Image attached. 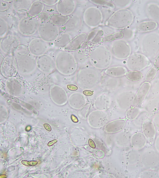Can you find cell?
Segmentation results:
<instances>
[{
  "label": "cell",
  "instance_id": "cell-30",
  "mask_svg": "<svg viewBox=\"0 0 159 178\" xmlns=\"http://www.w3.org/2000/svg\"><path fill=\"white\" fill-rule=\"evenodd\" d=\"M89 57V54L85 49H79L75 51V56L74 57L78 62H84Z\"/></svg>",
  "mask_w": 159,
  "mask_h": 178
},
{
  "label": "cell",
  "instance_id": "cell-29",
  "mask_svg": "<svg viewBox=\"0 0 159 178\" xmlns=\"http://www.w3.org/2000/svg\"><path fill=\"white\" fill-rule=\"evenodd\" d=\"M30 52L28 45L20 44L14 50L13 53L17 57H21L26 56Z\"/></svg>",
  "mask_w": 159,
  "mask_h": 178
},
{
  "label": "cell",
  "instance_id": "cell-24",
  "mask_svg": "<svg viewBox=\"0 0 159 178\" xmlns=\"http://www.w3.org/2000/svg\"><path fill=\"white\" fill-rule=\"evenodd\" d=\"M104 72L109 76L119 77L125 75L127 72L126 68L122 66H116L110 67L106 69Z\"/></svg>",
  "mask_w": 159,
  "mask_h": 178
},
{
  "label": "cell",
  "instance_id": "cell-7",
  "mask_svg": "<svg viewBox=\"0 0 159 178\" xmlns=\"http://www.w3.org/2000/svg\"><path fill=\"white\" fill-rule=\"evenodd\" d=\"M39 24L38 19L28 17L19 21L18 26V30L23 35L31 36L38 31Z\"/></svg>",
  "mask_w": 159,
  "mask_h": 178
},
{
  "label": "cell",
  "instance_id": "cell-2",
  "mask_svg": "<svg viewBox=\"0 0 159 178\" xmlns=\"http://www.w3.org/2000/svg\"><path fill=\"white\" fill-rule=\"evenodd\" d=\"M101 78L100 73L94 67L84 68L80 69L77 73V84L82 88H93L99 83Z\"/></svg>",
  "mask_w": 159,
  "mask_h": 178
},
{
  "label": "cell",
  "instance_id": "cell-35",
  "mask_svg": "<svg viewBox=\"0 0 159 178\" xmlns=\"http://www.w3.org/2000/svg\"><path fill=\"white\" fill-rule=\"evenodd\" d=\"M123 36L122 32H119L113 34L109 35L103 38L102 39L103 42H107L113 40L122 38Z\"/></svg>",
  "mask_w": 159,
  "mask_h": 178
},
{
  "label": "cell",
  "instance_id": "cell-26",
  "mask_svg": "<svg viewBox=\"0 0 159 178\" xmlns=\"http://www.w3.org/2000/svg\"><path fill=\"white\" fill-rule=\"evenodd\" d=\"M31 0H18L13 1L12 6L13 9L16 11L21 10H29L32 3Z\"/></svg>",
  "mask_w": 159,
  "mask_h": 178
},
{
  "label": "cell",
  "instance_id": "cell-38",
  "mask_svg": "<svg viewBox=\"0 0 159 178\" xmlns=\"http://www.w3.org/2000/svg\"><path fill=\"white\" fill-rule=\"evenodd\" d=\"M17 15L18 18L22 20L29 17L28 11L25 10H21L17 11Z\"/></svg>",
  "mask_w": 159,
  "mask_h": 178
},
{
  "label": "cell",
  "instance_id": "cell-36",
  "mask_svg": "<svg viewBox=\"0 0 159 178\" xmlns=\"http://www.w3.org/2000/svg\"><path fill=\"white\" fill-rule=\"evenodd\" d=\"M140 178H159V174L152 170H146L142 172L139 175Z\"/></svg>",
  "mask_w": 159,
  "mask_h": 178
},
{
  "label": "cell",
  "instance_id": "cell-51",
  "mask_svg": "<svg viewBox=\"0 0 159 178\" xmlns=\"http://www.w3.org/2000/svg\"></svg>",
  "mask_w": 159,
  "mask_h": 178
},
{
  "label": "cell",
  "instance_id": "cell-20",
  "mask_svg": "<svg viewBox=\"0 0 159 178\" xmlns=\"http://www.w3.org/2000/svg\"><path fill=\"white\" fill-rule=\"evenodd\" d=\"M72 40L71 36L68 33L65 32L59 34L54 41V46L57 48H65Z\"/></svg>",
  "mask_w": 159,
  "mask_h": 178
},
{
  "label": "cell",
  "instance_id": "cell-25",
  "mask_svg": "<svg viewBox=\"0 0 159 178\" xmlns=\"http://www.w3.org/2000/svg\"><path fill=\"white\" fill-rule=\"evenodd\" d=\"M37 64L39 67L44 70L51 68L53 66V61L52 58L47 55H41L37 60Z\"/></svg>",
  "mask_w": 159,
  "mask_h": 178
},
{
  "label": "cell",
  "instance_id": "cell-34",
  "mask_svg": "<svg viewBox=\"0 0 159 178\" xmlns=\"http://www.w3.org/2000/svg\"><path fill=\"white\" fill-rule=\"evenodd\" d=\"M126 78L132 81H137L141 79L142 77V74L136 71L127 72L125 74Z\"/></svg>",
  "mask_w": 159,
  "mask_h": 178
},
{
  "label": "cell",
  "instance_id": "cell-42",
  "mask_svg": "<svg viewBox=\"0 0 159 178\" xmlns=\"http://www.w3.org/2000/svg\"><path fill=\"white\" fill-rule=\"evenodd\" d=\"M21 162L24 165L27 166H34L36 165L38 163L36 161H28L26 160H22L21 161Z\"/></svg>",
  "mask_w": 159,
  "mask_h": 178
},
{
  "label": "cell",
  "instance_id": "cell-16",
  "mask_svg": "<svg viewBox=\"0 0 159 178\" xmlns=\"http://www.w3.org/2000/svg\"><path fill=\"white\" fill-rule=\"evenodd\" d=\"M151 86L150 83L148 82H145L141 85L134 97L132 107L137 106L144 101L150 90Z\"/></svg>",
  "mask_w": 159,
  "mask_h": 178
},
{
  "label": "cell",
  "instance_id": "cell-14",
  "mask_svg": "<svg viewBox=\"0 0 159 178\" xmlns=\"http://www.w3.org/2000/svg\"><path fill=\"white\" fill-rule=\"evenodd\" d=\"M75 7L74 1L69 0H59L56 5V9L59 14L68 16L74 11Z\"/></svg>",
  "mask_w": 159,
  "mask_h": 178
},
{
  "label": "cell",
  "instance_id": "cell-47",
  "mask_svg": "<svg viewBox=\"0 0 159 178\" xmlns=\"http://www.w3.org/2000/svg\"><path fill=\"white\" fill-rule=\"evenodd\" d=\"M43 126L45 128V129L49 131H51L52 129L50 125L48 124H43Z\"/></svg>",
  "mask_w": 159,
  "mask_h": 178
},
{
  "label": "cell",
  "instance_id": "cell-22",
  "mask_svg": "<svg viewBox=\"0 0 159 178\" xmlns=\"http://www.w3.org/2000/svg\"><path fill=\"white\" fill-rule=\"evenodd\" d=\"M110 101V98L107 95L102 94L95 99L94 104L97 108L104 109L109 106Z\"/></svg>",
  "mask_w": 159,
  "mask_h": 178
},
{
  "label": "cell",
  "instance_id": "cell-41",
  "mask_svg": "<svg viewBox=\"0 0 159 178\" xmlns=\"http://www.w3.org/2000/svg\"><path fill=\"white\" fill-rule=\"evenodd\" d=\"M49 15L46 12H42L38 16V19L42 22L47 21L48 20Z\"/></svg>",
  "mask_w": 159,
  "mask_h": 178
},
{
  "label": "cell",
  "instance_id": "cell-32",
  "mask_svg": "<svg viewBox=\"0 0 159 178\" xmlns=\"http://www.w3.org/2000/svg\"><path fill=\"white\" fill-rule=\"evenodd\" d=\"M139 108L136 107H132L129 109L126 113L127 118L130 120L135 119L139 114Z\"/></svg>",
  "mask_w": 159,
  "mask_h": 178
},
{
  "label": "cell",
  "instance_id": "cell-17",
  "mask_svg": "<svg viewBox=\"0 0 159 178\" xmlns=\"http://www.w3.org/2000/svg\"><path fill=\"white\" fill-rule=\"evenodd\" d=\"M87 36L85 33H81L72 39L68 44L63 49L67 51H75L80 48L86 40Z\"/></svg>",
  "mask_w": 159,
  "mask_h": 178
},
{
  "label": "cell",
  "instance_id": "cell-40",
  "mask_svg": "<svg viewBox=\"0 0 159 178\" xmlns=\"http://www.w3.org/2000/svg\"><path fill=\"white\" fill-rule=\"evenodd\" d=\"M152 121L155 127L156 131L159 133V113L154 116Z\"/></svg>",
  "mask_w": 159,
  "mask_h": 178
},
{
  "label": "cell",
  "instance_id": "cell-37",
  "mask_svg": "<svg viewBox=\"0 0 159 178\" xmlns=\"http://www.w3.org/2000/svg\"><path fill=\"white\" fill-rule=\"evenodd\" d=\"M103 34V32L100 30L98 31L96 33L93 39L92 40L91 42L93 44H95L98 43L101 41V38Z\"/></svg>",
  "mask_w": 159,
  "mask_h": 178
},
{
  "label": "cell",
  "instance_id": "cell-12",
  "mask_svg": "<svg viewBox=\"0 0 159 178\" xmlns=\"http://www.w3.org/2000/svg\"><path fill=\"white\" fill-rule=\"evenodd\" d=\"M147 58L142 55L134 54L127 59L126 66L131 71H135L142 70L148 63Z\"/></svg>",
  "mask_w": 159,
  "mask_h": 178
},
{
  "label": "cell",
  "instance_id": "cell-5",
  "mask_svg": "<svg viewBox=\"0 0 159 178\" xmlns=\"http://www.w3.org/2000/svg\"><path fill=\"white\" fill-rule=\"evenodd\" d=\"M56 61L58 67L67 70L71 73L76 69V61L73 55L66 51H61L57 54Z\"/></svg>",
  "mask_w": 159,
  "mask_h": 178
},
{
  "label": "cell",
  "instance_id": "cell-15",
  "mask_svg": "<svg viewBox=\"0 0 159 178\" xmlns=\"http://www.w3.org/2000/svg\"><path fill=\"white\" fill-rule=\"evenodd\" d=\"M134 94L131 91H124L119 94L116 99V102L121 108L127 109L132 105L134 98Z\"/></svg>",
  "mask_w": 159,
  "mask_h": 178
},
{
  "label": "cell",
  "instance_id": "cell-43",
  "mask_svg": "<svg viewBox=\"0 0 159 178\" xmlns=\"http://www.w3.org/2000/svg\"><path fill=\"white\" fill-rule=\"evenodd\" d=\"M59 0H41V2L47 6H51L57 4Z\"/></svg>",
  "mask_w": 159,
  "mask_h": 178
},
{
  "label": "cell",
  "instance_id": "cell-8",
  "mask_svg": "<svg viewBox=\"0 0 159 178\" xmlns=\"http://www.w3.org/2000/svg\"><path fill=\"white\" fill-rule=\"evenodd\" d=\"M142 166L148 170H152L159 166V152L152 149L144 151L141 156Z\"/></svg>",
  "mask_w": 159,
  "mask_h": 178
},
{
  "label": "cell",
  "instance_id": "cell-44",
  "mask_svg": "<svg viewBox=\"0 0 159 178\" xmlns=\"http://www.w3.org/2000/svg\"><path fill=\"white\" fill-rule=\"evenodd\" d=\"M155 146L156 150L159 152V135L155 140Z\"/></svg>",
  "mask_w": 159,
  "mask_h": 178
},
{
  "label": "cell",
  "instance_id": "cell-27",
  "mask_svg": "<svg viewBox=\"0 0 159 178\" xmlns=\"http://www.w3.org/2000/svg\"><path fill=\"white\" fill-rule=\"evenodd\" d=\"M72 96L71 101L73 102L74 107H77V108L82 107L86 103V98L81 93H74Z\"/></svg>",
  "mask_w": 159,
  "mask_h": 178
},
{
  "label": "cell",
  "instance_id": "cell-3",
  "mask_svg": "<svg viewBox=\"0 0 159 178\" xmlns=\"http://www.w3.org/2000/svg\"><path fill=\"white\" fill-rule=\"evenodd\" d=\"M133 16L131 12L127 9H121L115 12L107 21V25L116 28H125L132 23Z\"/></svg>",
  "mask_w": 159,
  "mask_h": 178
},
{
  "label": "cell",
  "instance_id": "cell-13",
  "mask_svg": "<svg viewBox=\"0 0 159 178\" xmlns=\"http://www.w3.org/2000/svg\"><path fill=\"white\" fill-rule=\"evenodd\" d=\"M143 133L147 141L152 143L154 140L156 135V130L153 122L151 119L147 118L142 125Z\"/></svg>",
  "mask_w": 159,
  "mask_h": 178
},
{
  "label": "cell",
  "instance_id": "cell-6",
  "mask_svg": "<svg viewBox=\"0 0 159 178\" xmlns=\"http://www.w3.org/2000/svg\"><path fill=\"white\" fill-rule=\"evenodd\" d=\"M111 53L115 57L120 59H126L130 53L128 44L123 40L117 39L114 40L110 45Z\"/></svg>",
  "mask_w": 159,
  "mask_h": 178
},
{
  "label": "cell",
  "instance_id": "cell-50",
  "mask_svg": "<svg viewBox=\"0 0 159 178\" xmlns=\"http://www.w3.org/2000/svg\"><path fill=\"white\" fill-rule=\"evenodd\" d=\"M158 173L159 174V170H158Z\"/></svg>",
  "mask_w": 159,
  "mask_h": 178
},
{
  "label": "cell",
  "instance_id": "cell-45",
  "mask_svg": "<svg viewBox=\"0 0 159 178\" xmlns=\"http://www.w3.org/2000/svg\"><path fill=\"white\" fill-rule=\"evenodd\" d=\"M84 94L87 96H90L92 95L93 92V91L90 90H85L83 91Z\"/></svg>",
  "mask_w": 159,
  "mask_h": 178
},
{
  "label": "cell",
  "instance_id": "cell-19",
  "mask_svg": "<svg viewBox=\"0 0 159 178\" xmlns=\"http://www.w3.org/2000/svg\"><path fill=\"white\" fill-rule=\"evenodd\" d=\"M147 140L144 134L138 132L134 134L131 138V143L133 147L136 149L140 150L145 146Z\"/></svg>",
  "mask_w": 159,
  "mask_h": 178
},
{
  "label": "cell",
  "instance_id": "cell-33",
  "mask_svg": "<svg viewBox=\"0 0 159 178\" xmlns=\"http://www.w3.org/2000/svg\"><path fill=\"white\" fill-rule=\"evenodd\" d=\"M8 30V26L7 22L2 18H0V36L2 38L5 36Z\"/></svg>",
  "mask_w": 159,
  "mask_h": 178
},
{
  "label": "cell",
  "instance_id": "cell-46",
  "mask_svg": "<svg viewBox=\"0 0 159 178\" xmlns=\"http://www.w3.org/2000/svg\"><path fill=\"white\" fill-rule=\"evenodd\" d=\"M68 88L71 90H76L78 89V87L74 85H67Z\"/></svg>",
  "mask_w": 159,
  "mask_h": 178
},
{
  "label": "cell",
  "instance_id": "cell-1",
  "mask_svg": "<svg viewBox=\"0 0 159 178\" xmlns=\"http://www.w3.org/2000/svg\"><path fill=\"white\" fill-rule=\"evenodd\" d=\"M112 54L107 47L103 45L93 48L89 54L92 65L98 69H102L108 67L112 60Z\"/></svg>",
  "mask_w": 159,
  "mask_h": 178
},
{
  "label": "cell",
  "instance_id": "cell-23",
  "mask_svg": "<svg viewBox=\"0 0 159 178\" xmlns=\"http://www.w3.org/2000/svg\"><path fill=\"white\" fill-rule=\"evenodd\" d=\"M69 18L68 16L52 14L49 15L48 21L56 26H63L66 23Z\"/></svg>",
  "mask_w": 159,
  "mask_h": 178
},
{
  "label": "cell",
  "instance_id": "cell-18",
  "mask_svg": "<svg viewBox=\"0 0 159 178\" xmlns=\"http://www.w3.org/2000/svg\"><path fill=\"white\" fill-rule=\"evenodd\" d=\"M81 22L80 17L76 15H72L70 17L68 21L63 25V30L68 33L74 32L79 28Z\"/></svg>",
  "mask_w": 159,
  "mask_h": 178
},
{
  "label": "cell",
  "instance_id": "cell-11",
  "mask_svg": "<svg viewBox=\"0 0 159 178\" xmlns=\"http://www.w3.org/2000/svg\"><path fill=\"white\" fill-rule=\"evenodd\" d=\"M86 10L84 15V18L91 17L84 19L87 24L90 27L94 28L98 25L101 22L102 16L101 11L95 7H90Z\"/></svg>",
  "mask_w": 159,
  "mask_h": 178
},
{
  "label": "cell",
  "instance_id": "cell-39",
  "mask_svg": "<svg viewBox=\"0 0 159 178\" xmlns=\"http://www.w3.org/2000/svg\"><path fill=\"white\" fill-rule=\"evenodd\" d=\"M10 6L9 4L3 0L0 1V12L4 13L10 9Z\"/></svg>",
  "mask_w": 159,
  "mask_h": 178
},
{
  "label": "cell",
  "instance_id": "cell-10",
  "mask_svg": "<svg viewBox=\"0 0 159 178\" xmlns=\"http://www.w3.org/2000/svg\"><path fill=\"white\" fill-rule=\"evenodd\" d=\"M28 46L30 53L35 56L42 55L50 47L49 43L40 38H36L32 39Z\"/></svg>",
  "mask_w": 159,
  "mask_h": 178
},
{
  "label": "cell",
  "instance_id": "cell-48",
  "mask_svg": "<svg viewBox=\"0 0 159 178\" xmlns=\"http://www.w3.org/2000/svg\"><path fill=\"white\" fill-rule=\"evenodd\" d=\"M57 142V139H54L49 142L48 144V146H51L56 143Z\"/></svg>",
  "mask_w": 159,
  "mask_h": 178
},
{
  "label": "cell",
  "instance_id": "cell-9",
  "mask_svg": "<svg viewBox=\"0 0 159 178\" xmlns=\"http://www.w3.org/2000/svg\"><path fill=\"white\" fill-rule=\"evenodd\" d=\"M20 45V41L16 36L9 34L2 38L1 40V50L5 53L13 52L14 50Z\"/></svg>",
  "mask_w": 159,
  "mask_h": 178
},
{
  "label": "cell",
  "instance_id": "cell-28",
  "mask_svg": "<svg viewBox=\"0 0 159 178\" xmlns=\"http://www.w3.org/2000/svg\"><path fill=\"white\" fill-rule=\"evenodd\" d=\"M159 69V55L156 58L152 67L147 74L145 78V82H149L152 80L156 76Z\"/></svg>",
  "mask_w": 159,
  "mask_h": 178
},
{
  "label": "cell",
  "instance_id": "cell-4",
  "mask_svg": "<svg viewBox=\"0 0 159 178\" xmlns=\"http://www.w3.org/2000/svg\"><path fill=\"white\" fill-rule=\"evenodd\" d=\"M38 32L40 38L48 43L54 41L59 34L57 26L48 20L40 23Z\"/></svg>",
  "mask_w": 159,
  "mask_h": 178
},
{
  "label": "cell",
  "instance_id": "cell-21",
  "mask_svg": "<svg viewBox=\"0 0 159 178\" xmlns=\"http://www.w3.org/2000/svg\"><path fill=\"white\" fill-rule=\"evenodd\" d=\"M44 4L40 0H36L32 4L28 11L29 17H35L42 12L44 8Z\"/></svg>",
  "mask_w": 159,
  "mask_h": 178
},
{
  "label": "cell",
  "instance_id": "cell-49",
  "mask_svg": "<svg viewBox=\"0 0 159 178\" xmlns=\"http://www.w3.org/2000/svg\"><path fill=\"white\" fill-rule=\"evenodd\" d=\"M26 128H28V129H26V130L27 129V130H26L27 131H29L31 129V127L30 126L27 127Z\"/></svg>",
  "mask_w": 159,
  "mask_h": 178
},
{
  "label": "cell",
  "instance_id": "cell-31",
  "mask_svg": "<svg viewBox=\"0 0 159 178\" xmlns=\"http://www.w3.org/2000/svg\"><path fill=\"white\" fill-rule=\"evenodd\" d=\"M156 27V23L154 22L148 21L142 23L139 27V30L141 32H145L152 30Z\"/></svg>",
  "mask_w": 159,
  "mask_h": 178
}]
</instances>
